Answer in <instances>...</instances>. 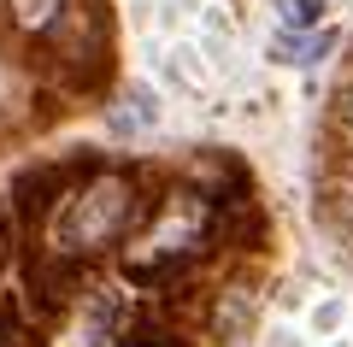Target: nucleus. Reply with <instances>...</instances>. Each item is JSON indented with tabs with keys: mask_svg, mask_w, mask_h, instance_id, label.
<instances>
[{
	"mask_svg": "<svg viewBox=\"0 0 353 347\" xmlns=\"http://www.w3.org/2000/svg\"><path fill=\"white\" fill-rule=\"evenodd\" d=\"M277 18L289 30H312L318 18H324V0H277Z\"/></svg>",
	"mask_w": 353,
	"mask_h": 347,
	"instance_id": "7",
	"label": "nucleus"
},
{
	"mask_svg": "<svg viewBox=\"0 0 353 347\" xmlns=\"http://www.w3.org/2000/svg\"><path fill=\"white\" fill-rule=\"evenodd\" d=\"M330 48H336V30H324V36H306V41H294V36L277 41V53H289V65H318Z\"/></svg>",
	"mask_w": 353,
	"mask_h": 347,
	"instance_id": "6",
	"label": "nucleus"
},
{
	"mask_svg": "<svg viewBox=\"0 0 353 347\" xmlns=\"http://www.w3.org/2000/svg\"><path fill=\"white\" fill-rule=\"evenodd\" d=\"M0 347H18V330H12L6 318H0Z\"/></svg>",
	"mask_w": 353,
	"mask_h": 347,
	"instance_id": "9",
	"label": "nucleus"
},
{
	"mask_svg": "<svg viewBox=\"0 0 353 347\" xmlns=\"http://www.w3.org/2000/svg\"><path fill=\"white\" fill-rule=\"evenodd\" d=\"M347 136H353V88H347Z\"/></svg>",
	"mask_w": 353,
	"mask_h": 347,
	"instance_id": "10",
	"label": "nucleus"
},
{
	"mask_svg": "<svg viewBox=\"0 0 353 347\" xmlns=\"http://www.w3.org/2000/svg\"><path fill=\"white\" fill-rule=\"evenodd\" d=\"M148 200H141L136 171H118V165H94V171H77L71 188L48 206L41 218V236H48V259L77 265L83 271L88 259L124 248V236L141 224Z\"/></svg>",
	"mask_w": 353,
	"mask_h": 347,
	"instance_id": "1",
	"label": "nucleus"
},
{
	"mask_svg": "<svg viewBox=\"0 0 353 347\" xmlns=\"http://www.w3.org/2000/svg\"><path fill=\"white\" fill-rule=\"evenodd\" d=\"M6 248H12V206L0 200V259H6Z\"/></svg>",
	"mask_w": 353,
	"mask_h": 347,
	"instance_id": "8",
	"label": "nucleus"
},
{
	"mask_svg": "<svg viewBox=\"0 0 353 347\" xmlns=\"http://www.w3.org/2000/svg\"><path fill=\"white\" fill-rule=\"evenodd\" d=\"M65 6H71V0H0V12H6V24H12V36H24V41H41L65 18Z\"/></svg>",
	"mask_w": 353,
	"mask_h": 347,
	"instance_id": "4",
	"label": "nucleus"
},
{
	"mask_svg": "<svg viewBox=\"0 0 353 347\" xmlns=\"http://www.w3.org/2000/svg\"><path fill=\"white\" fill-rule=\"evenodd\" d=\"M212 248H218V206L201 188L176 183L171 195L148 200L141 224L124 236V271L141 288H165L183 271H194Z\"/></svg>",
	"mask_w": 353,
	"mask_h": 347,
	"instance_id": "2",
	"label": "nucleus"
},
{
	"mask_svg": "<svg viewBox=\"0 0 353 347\" xmlns=\"http://www.w3.org/2000/svg\"><path fill=\"white\" fill-rule=\"evenodd\" d=\"M253 312H259V295H253L248 283H230L212 295V306H206V330L218 335V341H241L253 324Z\"/></svg>",
	"mask_w": 353,
	"mask_h": 347,
	"instance_id": "3",
	"label": "nucleus"
},
{
	"mask_svg": "<svg viewBox=\"0 0 353 347\" xmlns=\"http://www.w3.org/2000/svg\"><path fill=\"white\" fill-rule=\"evenodd\" d=\"M106 347H189V341H183V330H171L165 318H130Z\"/></svg>",
	"mask_w": 353,
	"mask_h": 347,
	"instance_id": "5",
	"label": "nucleus"
}]
</instances>
